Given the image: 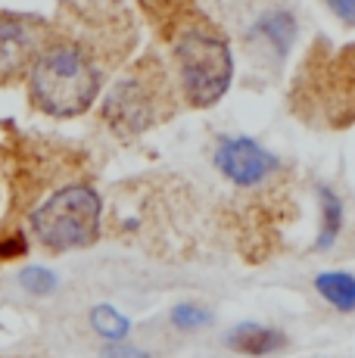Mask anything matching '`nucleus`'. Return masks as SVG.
<instances>
[{"label":"nucleus","mask_w":355,"mask_h":358,"mask_svg":"<svg viewBox=\"0 0 355 358\" xmlns=\"http://www.w3.org/2000/svg\"><path fill=\"white\" fill-rule=\"evenodd\" d=\"M318 293L340 312H355V278L346 271H327L315 278Z\"/></svg>","instance_id":"10"},{"label":"nucleus","mask_w":355,"mask_h":358,"mask_svg":"<svg viewBox=\"0 0 355 358\" xmlns=\"http://www.w3.org/2000/svg\"><path fill=\"white\" fill-rule=\"evenodd\" d=\"M106 203L94 178H75L41 199L25 218L29 243L44 256H66L75 250H87L103 240Z\"/></svg>","instance_id":"4"},{"label":"nucleus","mask_w":355,"mask_h":358,"mask_svg":"<svg viewBox=\"0 0 355 358\" xmlns=\"http://www.w3.org/2000/svg\"><path fill=\"white\" fill-rule=\"evenodd\" d=\"M290 109L305 125L346 128L355 122V44L327 50L324 44L305 57L290 87Z\"/></svg>","instance_id":"6"},{"label":"nucleus","mask_w":355,"mask_h":358,"mask_svg":"<svg viewBox=\"0 0 355 358\" xmlns=\"http://www.w3.org/2000/svg\"><path fill=\"white\" fill-rule=\"evenodd\" d=\"M138 29L125 16L87 19V29L47 25L35 63L29 69V103L47 119H78L97 103L115 66L131 53Z\"/></svg>","instance_id":"1"},{"label":"nucleus","mask_w":355,"mask_h":358,"mask_svg":"<svg viewBox=\"0 0 355 358\" xmlns=\"http://www.w3.org/2000/svg\"><path fill=\"white\" fill-rule=\"evenodd\" d=\"M321 3H324L343 25L355 29V0H321Z\"/></svg>","instance_id":"11"},{"label":"nucleus","mask_w":355,"mask_h":358,"mask_svg":"<svg viewBox=\"0 0 355 358\" xmlns=\"http://www.w3.org/2000/svg\"><path fill=\"white\" fill-rule=\"evenodd\" d=\"M215 169L234 187H262L281 175V159L252 137H228L215 150Z\"/></svg>","instance_id":"7"},{"label":"nucleus","mask_w":355,"mask_h":358,"mask_svg":"<svg viewBox=\"0 0 355 358\" xmlns=\"http://www.w3.org/2000/svg\"><path fill=\"white\" fill-rule=\"evenodd\" d=\"M44 34L47 25L41 19L0 13V85H10L22 75L29 78V69L44 44Z\"/></svg>","instance_id":"8"},{"label":"nucleus","mask_w":355,"mask_h":358,"mask_svg":"<svg viewBox=\"0 0 355 358\" xmlns=\"http://www.w3.org/2000/svg\"><path fill=\"white\" fill-rule=\"evenodd\" d=\"M228 343L237 352L265 355V352H275V349L284 346V334L281 330H271V327H259V324H240L237 330H231Z\"/></svg>","instance_id":"9"},{"label":"nucleus","mask_w":355,"mask_h":358,"mask_svg":"<svg viewBox=\"0 0 355 358\" xmlns=\"http://www.w3.org/2000/svg\"><path fill=\"white\" fill-rule=\"evenodd\" d=\"M212 16L240 47L252 75L277 78L299 41V16L293 0H212Z\"/></svg>","instance_id":"3"},{"label":"nucleus","mask_w":355,"mask_h":358,"mask_svg":"<svg viewBox=\"0 0 355 358\" xmlns=\"http://www.w3.org/2000/svg\"><path fill=\"white\" fill-rule=\"evenodd\" d=\"M168 47L184 106L209 109L234 85V44L200 0H143Z\"/></svg>","instance_id":"2"},{"label":"nucleus","mask_w":355,"mask_h":358,"mask_svg":"<svg viewBox=\"0 0 355 358\" xmlns=\"http://www.w3.org/2000/svg\"><path fill=\"white\" fill-rule=\"evenodd\" d=\"M184 106L175 72L156 57H140L125 75L115 78L100 103V122L115 137H138L143 131L175 119Z\"/></svg>","instance_id":"5"}]
</instances>
